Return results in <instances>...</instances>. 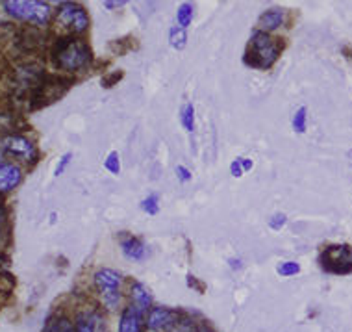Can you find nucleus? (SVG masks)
<instances>
[{
    "label": "nucleus",
    "instance_id": "nucleus-8",
    "mask_svg": "<svg viewBox=\"0 0 352 332\" xmlns=\"http://www.w3.org/2000/svg\"><path fill=\"white\" fill-rule=\"evenodd\" d=\"M0 151L8 156L17 158L26 163H36L39 158L37 147L32 143L30 139L21 136V134H8L0 138Z\"/></svg>",
    "mask_w": 352,
    "mask_h": 332
},
{
    "label": "nucleus",
    "instance_id": "nucleus-9",
    "mask_svg": "<svg viewBox=\"0 0 352 332\" xmlns=\"http://www.w3.org/2000/svg\"><path fill=\"white\" fill-rule=\"evenodd\" d=\"M182 312L167 307H152L145 318L146 332H170L180 320Z\"/></svg>",
    "mask_w": 352,
    "mask_h": 332
},
{
    "label": "nucleus",
    "instance_id": "nucleus-11",
    "mask_svg": "<svg viewBox=\"0 0 352 332\" xmlns=\"http://www.w3.org/2000/svg\"><path fill=\"white\" fill-rule=\"evenodd\" d=\"M145 318L146 315L143 312H140L132 304H128L119 318L117 332H145Z\"/></svg>",
    "mask_w": 352,
    "mask_h": 332
},
{
    "label": "nucleus",
    "instance_id": "nucleus-31",
    "mask_svg": "<svg viewBox=\"0 0 352 332\" xmlns=\"http://www.w3.org/2000/svg\"><path fill=\"white\" fill-rule=\"evenodd\" d=\"M241 167H243V171L247 173V171H250L254 167V162H252L250 158H241Z\"/></svg>",
    "mask_w": 352,
    "mask_h": 332
},
{
    "label": "nucleus",
    "instance_id": "nucleus-4",
    "mask_svg": "<svg viewBox=\"0 0 352 332\" xmlns=\"http://www.w3.org/2000/svg\"><path fill=\"white\" fill-rule=\"evenodd\" d=\"M89 28V17L76 2H63L54 17V30L65 37H74L84 34Z\"/></svg>",
    "mask_w": 352,
    "mask_h": 332
},
{
    "label": "nucleus",
    "instance_id": "nucleus-37",
    "mask_svg": "<svg viewBox=\"0 0 352 332\" xmlns=\"http://www.w3.org/2000/svg\"><path fill=\"white\" fill-rule=\"evenodd\" d=\"M349 160H351V163H352V151L349 152Z\"/></svg>",
    "mask_w": 352,
    "mask_h": 332
},
{
    "label": "nucleus",
    "instance_id": "nucleus-35",
    "mask_svg": "<svg viewBox=\"0 0 352 332\" xmlns=\"http://www.w3.org/2000/svg\"><path fill=\"white\" fill-rule=\"evenodd\" d=\"M6 266H8V260L0 254V273L2 271H6Z\"/></svg>",
    "mask_w": 352,
    "mask_h": 332
},
{
    "label": "nucleus",
    "instance_id": "nucleus-24",
    "mask_svg": "<svg viewBox=\"0 0 352 332\" xmlns=\"http://www.w3.org/2000/svg\"><path fill=\"white\" fill-rule=\"evenodd\" d=\"M104 167L111 173V175H119L121 173V160H119V152L111 151L104 162Z\"/></svg>",
    "mask_w": 352,
    "mask_h": 332
},
{
    "label": "nucleus",
    "instance_id": "nucleus-28",
    "mask_svg": "<svg viewBox=\"0 0 352 332\" xmlns=\"http://www.w3.org/2000/svg\"><path fill=\"white\" fill-rule=\"evenodd\" d=\"M230 175L234 176V178H241V176L245 175L243 167H241V158H236V160L230 163Z\"/></svg>",
    "mask_w": 352,
    "mask_h": 332
},
{
    "label": "nucleus",
    "instance_id": "nucleus-14",
    "mask_svg": "<svg viewBox=\"0 0 352 332\" xmlns=\"http://www.w3.org/2000/svg\"><path fill=\"white\" fill-rule=\"evenodd\" d=\"M285 23V12L280 10V8H273V10H267L265 13H261L260 21H258V26H260V32H265V34H271V32L278 30L280 26Z\"/></svg>",
    "mask_w": 352,
    "mask_h": 332
},
{
    "label": "nucleus",
    "instance_id": "nucleus-23",
    "mask_svg": "<svg viewBox=\"0 0 352 332\" xmlns=\"http://www.w3.org/2000/svg\"><path fill=\"white\" fill-rule=\"evenodd\" d=\"M276 273L280 277H295L300 273V264L298 262H293V260H287V262H280V266L276 267Z\"/></svg>",
    "mask_w": 352,
    "mask_h": 332
},
{
    "label": "nucleus",
    "instance_id": "nucleus-34",
    "mask_svg": "<svg viewBox=\"0 0 352 332\" xmlns=\"http://www.w3.org/2000/svg\"><path fill=\"white\" fill-rule=\"evenodd\" d=\"M195 332H213V331L206 325V323H199V326H197V331Z\"/></svg>",
    "mask_w": 352,
    "mask_h": 332
},
{
    "label": "nucleus",
    "instance_id": "nucleus-20",
    "mask_svg": "<svg viewBox=\"0 0 352 332\" xmlns=\"http://www.w3.org/2000/svg\"><path fill=\"white\" fill-rule=\"evenodd\" d=\"M17 127V119H15V115L12 112H4V110H0V134H13Z\"/></svg>",
    "mask_w": 352,
    "mask_h": 332
},
{
    "label": "nucleus",
    "instance_id": "nucleus-26",
    "mask_svg": "<svg viewBox=\"0 0 352 332\" xmlns=\"http://www.w3.org/2000/svg\"><path fill=\"white\" fill-rule=\"evenodd\" d=\"M71 160H73V154L71 152H67V154H63V156L58 160V165H56V169H54V175L56 176H60L65 173V169L69 167V163H71Z\"/></svg>",
    "mask_w": 352,
    "mask_h": 332
},
{
    "label": "nucleus",
    "instance_id": "nucleus-30",
    "mask_svg": "<svg viewBox=\"0 0 352 332\" xmlns=\"http://www.w3.org/2000/svg\"><path fill=\"white\" fill-rule=\"evenodd\" d=\"M188 284H189V288H195V290L204 291V286H202V284L193 277V275H189V277H188Z\"/></svg>",
    "mask_w": 352,
    "mask_h": 332
},
{
    "label": "nucleus",
    "instance_id": "nucleus-25",
    "mask_svg": "<svg viewBox=\"0 0 352 332\" xmlns=\"http://www.w3.org/2000/svg\"><path fill=\"white\" fill-rule=\"evenodd\" d=\"M141 210L146 211L148 216H156L160 211V205H158V195L152 194L148 195L146 199L141 200Z\"/></svg>",
    "mask_w": 352,
    "mask_h": 332
},
{
    "label": "nucleus",
    "instance_id": "nucleus-10",
    "mask_svg": "<svg viewBox=\"0 0 352 332\" xmlns=\"http://www.w3.org/2000/svg\"><path fill=\"white\" fill-rule=\"evenodd\" d=\"M74 325H76V332H108L104 315L95 308L80 312L74 320Z\"/></svg>",
    "mask_w": 352,
    "mask_h": 332
},
{
    "label": "nucleus",
    "instance_id": "nucleus-2",
    "mask_svg": "<svg viewBox=\"0 0 352 332\" xmlns=\"http://www.w3.org/2000/svg\"><path fill=\"white\" fill-rule=\"evenodd\" d=\"M2 6L12 17L25 21L37 28H45L52 19L50 4L41 2V0H6V2H2Z\"/></svg>",
    "mask_w": 352,
    "mask_h": 332
},
{
    "label": "nucleus",
    "instance_id": "nucleus-29",
    "mask_svg": "<svg viewBox=\"0 0 352 332\" xmlns=\"http://www.w3.org/2000/svg\"><path fill=\"white\" fill-rule=\"evenodd\" d=\"M175 173H176V176H178V180H180V182H189L191 178H193L191 171H189L188 167H184V165H176Z\"/></svg>",
    "mask_w": 352,
    "mask_h": 332
},
{
    "label": "nucleus",
    "instance_id": "nucleus-22",
    "mask_svg": "<svg viewBox=\"0 0 352 332\" xmlns=\"http://www.w3.org/2000/svg\"><path fill=\"white\" fill-rule=\"evenodd\" d=\"M180 121H182V127L186 128V132L193 134L195 132V106L191 103L186 104L182 110V115H180Z\"/></svg>",
    "mask_w": 352,
    "mask_h": 332
},
{
    "label": "nucleus",
    "instance_id": "nucleus-21",
    "mask_svg": "<svg viewBox=\"0 0 352 332\" xmlns=\"http://www.w3.org/2000/svg\"><path fill=\"white\" fill-rule=\"evenodd\" d=\"M292 127L297 134L306 132V127H308V110L304 108V106L295 112V115H293L292 119Z\"/></svg>",
    "mask_w": 352,
    "mask_h": 332
},
{
    "label": "nucleus",
    "instance_id": "nucleus-3",
    "mask_svg": "<svg viewBox=\"0 0 352 332\" xmlns=\"http://www.w3.org/2000/svg\"><path fill=\"white\" fill-rule=\"evenodd\" d=\"M280 45L276 39L265 34V32L256 30L250 36L249 49H247V63L254 69H269L278 60Z\"/></svg>",
    "mask_w": 352,
    "mask_h": 332
},
{
    "label": "nucleus",
    "instance_id": "nucleus-1",
    "mask_svg": "<svg viewBox=\"0 0 352 332\" xmlns=\"http://www.w3.org/2000/svg\"><path fill=\"white\" fill-rule=\"evenodd\" d=\"M52 61L60 71L78 73L91 61V50L80 37H61L52 49Z\"/></svg>",
    "mask_w": 352,
    "mask_h": 332
},
{
    "label": "nucleus",
    "instance_id": "nucleus-18",
    "mask_svg": "<svg viewBox=\"0 0 352 332\" xmlns=\"http://www.w3.org/2000/svg\"><path fill=\"white\" fill-rule=\"evenodd\" d=\"M169 43L170 47L176 50L186 49V45H188V34H186V30L180 28V26H173L169 30Z\"/></svg>",
    "mask_w": 352,
    "mask_h": 332
},
{
    "label": "nucleus",
    "instance_id": "nucleus-12",
    "mask_svg": "<svg viewBox=\"0 0 352 332\" xmlns=\"http://www.w3.org/2000/svg\"><path fill=\"white\" fill-rule=\"evenodd\" d=\"M23 182V171L15 163H0V194L13 191Z\"/></svg>",
    "mask_w": 352,
    "mask_h": 332
},
{
    "label": "nucleus",
    "instance_id": "nucleus-19",
    "mask_svg": "<svg viewBox=\"0 0 352 332\" xmlns=\"http://www.w3.org/2000/svg\"><path fill=\"white\" fill-rule=\"evenodd\" d=\"M10 242V223H8V211L0 205V251Z\"/></svg>",
    "mask_w": 352,
    "mask_h": 332
},
{
    "label": "nucleus",
    "instance_id": "nucleus-36",
    "mask_svg": "<svg viewBox=\"0 0 352 332\" xmlns=\"http://www.w3.org/2000/svg\"><path fill=\"white\" fill-rule=\"evenodd\" d=\"M232 269H239L241 267V260H230Z\"/></svg>",
    "mask_w": 352,
    "mask_h": 332
},
{
    "label": "nucleus",
    "instance_id": "nucleus-13",
    "mask_svg": "<svg viewBox=\"0 0 352 332\" xmlns=\"http://www.w3.org/2000/svg\"><path fill=\"white\" fill-rule=\"evenodd\" d=\"M130 304L145 315L148 314V310L152 308V295L151 291L146 290V286L141 282L130 284Z\"/></svg>",
    "mask_w": 352,
    "mask_h": 332
},
{
    "label": "nucleus",
    "instance_id": "nucleus-15",
    "mask_svg": "<svg viewBox=\"0 0 352 332\" xmlns=\"http://www.w3.org/2000/svg\"><path fill=\"white\" fill-rule=\"evenodd\" d=\"M121 249L124 256L130 260H143L146 254V245L135 236H124L121 240Z\"/></svg>",
    "mask_w": 352,
    "mask_h": 332
},
{
    "label": "nucleus",
    "instance_id": "nucleus-16",
    "mask_svg": "<svg viewBox=\"0 0 352 332\" xmlns=\"http://www.w3.org/2000/svg\"><path fill=\"white\" fill-rule=\"evenodd\" d=\"M45 332H76V325L71 318L63 314L52 315L45 326Z\"/></svg>",
    "mask_w": 352,
    "mask_h": 332
},
{
    "label": "nucleus",
    "instance_id": "nucleus-7",
    "mask_svg": "<svg viewBox=\"0 0 352 332\" xmlns=\"http://www.w3.org/2000/svg\"><path fill=\"white\" fill-rule=\"evenodd\" d=\"M69 85H71V80L61 79V76H43L41 84L32 97V106L41 108V106H49L60 101L67 93Z\"/></svg>",
    "mask_w": 352,
    "mask_h": 332
},
{
    "label": "nucleus",
    "instance_id": "nucleus-32",
    "mask_svg": "<svg viewBox=\"0 0 352 332\" xmlns=\"http://www.w3.org/2000/svg\"><path fill=\"white\" fill-rule=\"evenodd\" d=\"M126 4L124 0H119V2H104V6L109 8V10H113V8H122Z\"/></svg>",
    "mask_w": 352,
    "mask_h": 332
},
{
    "label": "nucleus",
    "instance_id": "nucleus-5",
    "mask_svg": "<svg viewBox=\"0 0 352 332\" xmlns=\"http://www.w3.org/2000/svg\"><path fill=\"white\" fill-rule=\"evenodd\" d=\"M121 284L122 277L121 273L113 271L109 267L98 269L95 273V286H97L98 295L102 301V307L108 312H116L117 308L121 307Z\"/></svg>",
    "mask_w": 352,
    "mask_h": 332
},
{
    "label": "nucleus",
    "instance_id": "nucleus-33",
    "mask_svg": "<svg viewBox=\"0 0 352 332\" xmlns=\"http://www.w3.org/2000/svg\"><path fill=\"white\" fill-rule=\"evenodd\" d=\"M119 79H121V74H111L108 80H104V85H106V87H111V84H113V82Z\"/></svg>",
    "mask_w": 352,
    "mask_h": 332
},
{
    "label": "nucleus",
    "instance_id": "nucleus-6",
    "mask_svg": "<svg viewBox=\"0 0 352 332\" xmlns=\"http://www.w3.org/2000/svg\"><path fill=\"white\" fill-rule=\"evenodd\" d=\"M321 267L328 273L346 275L352 273V247L346 243L340 245H328L319 256Z\"/></svg>",
    "mask_w": 352,
    "mask_h": 332
},
{
    "label": "nucleus",
    "instance_id": "nucleus-17",
    "mask_svg": "<svg viewBox=\"0 0 352 332\" xmlns=\"http://www.w3.org/2000/svg\"><path fill=\"white\" fill-rule=\"evenodd\" d=\"M191 21H193V4L182 2V4L178 6V10H176V25L186 30V28L191 25Z\"/></svg>",
    "mask_w": 352,
    "mask_h": 332
},
{
    "label": "nucleus",
    "instance_id": "nucleus-27",
    "mask_svg": "<svg viewBox=\"0 0 352 332\" xmlns=\"http://www.w3.org/2000/svg\"><path fill=\"white\" fill-rule=\"evenodd\" d=\"M285 223H287V216H285V214H274L273 218L269 219V227L273 230L284 229Z\"/></svg>",
    "mask_w": 352,
    "mask_h": 332
}]
</instances>
